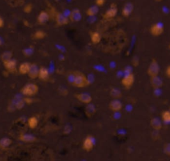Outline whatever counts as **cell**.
<instances>
[{
  "instance_id": "1",
  "label": "cell",
  "mask_w": 170,
  "mask_h": 161,
  "mask_svg": "<svg viewBox=\"0 0 170 161\" xmlns=\"http://www.w3.org/2000/svg\"><path fill=\"white\" fill-rule=\"evenodd\" d=\"M89 84V80L83 73L79 71L74 73V79L73 82V86L78 88H83L88 86Z\"/></svg>"
},
{
  "instance_id": "2",
  "label": "cell",
  "mask_w": 170,
  "mask_h": 161,
  "mask_svg": "<svg viewBox=\"0 0 170 161\" xmlns=\"http://www.w3.org/2000/svg\"><path fill=\"white\" fill-rule=\"evenodd\" d=\"M39 90V87L36 84L29 83L26 84L22 88L21 92L22 93L27 97H31L37 93Z\"/></svg>"
},
{
  "instance_id": "3",
  "label": "cell",
  "mask_w": 170,
  "mask_h": 161,
  "mask_svg": "<svg viewBox=\"0 0 170 161\" xmlns=\"http://www.w3.org/2000/svg\"><path fill=\"white\" fill-rule=\"evenodd\" d=\"M159 73V66L158 62L155 59H153L150 63V65L148 69V74L150 77L157 76Z\"/></svg>"
},
{
  "instance_id": "4",
  "label": "cell",
  "mask_w": 170,
  "mask_h": 161,
  "mask_svg": "<svg viewBox=\"0 0 170 161\" xmlns=\"http://www.w3.org/2000/svg\"><path fill=\"white\" fill-rule=\"evenodd\" d=\"M134 79V75L132 73H126V75L122 79V84L126 89H130L133 85Z\"/></svg>"
},
{
  "instance_id": "5",
  "label": "cell",
  "mask_w": 170,
  "mask_h": 161,
  "mask_svg": "<svg viewBox=\"0 0 170 161\" xmlns=\"http://www.w3.org/2000/svg\"><path fill=\"white\" fill-rule=\"evenodd\" d=\"M94 139L92 136L88 135L85 138L83 143V147L84 150L87 152H90L93 149L94 145Z\"/></svg>"
},
{
  "instance_id": "6",
  "label": "cell",
  "mask_w": 170,
  "mask_h": 161,
  "mask_svg": "<svg viewBox=\"0 0 170 161\" xmlns=\"http://www.w3.org/2000/svg\"><path fill=\"white\" fill-rule=\"evenodd\" d=\"M117 13H118V9L116 6V5L112 4L111 5V7H110L107 11L105 12V13L103 16V17L106 19H111L116 16Z\"/></svg>"
},
{
  "instance_id": "7",
  "label": "cell",
  "mask_w": 170,
  "mask_h": 161,
  "mask_svg": "<svg viewBox=\"0 0 170 161\" xmlns=\"http://www.w3.org/2000/svg\"><path fill=\"white\" fill-rule=\"evenodd\" d=\"M163 32V27L160 23L153 24L150 28V33L153 36H159Z\"/></svg>"
},
{
  "instance_id": "8",
  "label": "cell",
  "mask_w": 170,
  "mask_h": 161,
  "mask_svg": "<svg viewBox=\"0 0 170 161\" xmlns=\"http://www.w3.org/2000/svg\"><path fill=\"white\" fill-rule=\"evenodd\" d=\"M75 97L79 100L84 104L91 103L92 100V97L89 94L87 93H78L75 95Z\"/></svg>"
},
{
  "instance_id": "9",
  "label": "cell",
  "mask_w": 170,
  "mask_h": 161,
  "mask_svg": "<svg viewBox=\"0 0 170 161\" xmlns=\"http://www.w3.org/2000/svg\"><path fill=\"white\" fill-rule=\"evenodd\" d=\"M39 71V68L35 63H32L30 65V68L28 72L29 77L31 79H36L38 77Z\"/></svg>"
},
{
  "instance_id": "10",
  "label": "cell",
  "mask_w": 170,
  "mask_h": 161,
  "mask_svg": "<svg viewBox=\"0 0 170 161\" xmlns=\"http://www.w3.org/2000/svg\"><path fill=\"white\" fill-rule=\"evenodd\" d=\"M82 18V15L80 10L78 9H74L70 13L69 19L73 22H78L81 21Z\"/></svg>"
},
{
  "instance_id": "11",
  "label": "cell",
  "mask_w": 170,
  "mask_h": 161,
  "mask_svg": "<svg viewBox=\"0 0 170 161\" xmlns=\"http://www.w3.org/2000/svg\"><path fill=\"white\" fill-rule=\"evenodd\" d=\"M56 22L59 26H65L69 22L68 18L61 13H58L56 16Z\"/></svg>"
},
{
  "instance_id": "12",
  "label": "cell",
  "mask_w": 170,
  "mask_h": 161,
  "mask_svg": "<svg viewBox=\"0 0 170 161\" xmlns=\"http://www.w3.org/2000/svg\"><path fill=\"white\" fill-rule=\"evenodd\" d=\"M150 83L152 87L154 89H159L163 86V82L160 77L157 76L150 77Z\"/></svg>"
},
{
  "instance_id": "13",
  "label": "cell",
  "mask_w": 170,
  "mask_h": 161,
  "mask_svg": "<svg viewBox=\"0 0 170 161\" xmlns=\"http://www.w3.org/2000/svg\"><path fill=\"white\" fill-rule=\"evenodd\" d=\"M84 112L87 117H88V118H91L95 114H96L97 109L96 107H95L94 105L88 103L87 104V106L85 107Z\"/></svg>"
},
{
  "instance_id": "14",
  "label": "cell",
  "mask_w": 170,
  "mask_h": 161,
  "mask_svg": "<svg viewBox=\"0 0 170 161\" xmlns=\"http://www.w3.org/2000/svg\"><path fill=\"white\" fill-rule=\"evenodd\" d=\"M4 67L6 68L7 71L12 72L15 71L17 67V61L13 59H11L8 60V61L3 62Z\"/></svg>"
},
{
  "instance_id": "15",
  "label": "cell",
  "mask_w": 170,
  "mask_h": 161,
  "mask_svg": "<svg viewBox=\"0 0 170 161\" xmlns=\"http://www.w3.org/2000/svg\"><path fill=\"white\" fill-rule=\"evenodd\" d=\"M122 104L118 99H114L109 103V108L113 111H119L122 109Z\"/></svg>"
},
{
  "instance_id": "16",
  "label": "cell",
  "mask_w": 170,
  "mask_h": 161,
  "mask_svg": "<svg viewBox=\"0 0 170 161\" xmlns=\"http://www.w3.org/2000/svg\"><path fill=\"white\" fill-rule=\"evenodd\" d=\"M36 137L31 134L23 133L19 136V140L25 143H33L36 140Z\"/></svg>"
},
{
  "instance_id": "17",
  "label": "cell",
  "mask_w": 170,
  "mask_h": 161,
  "mask_svg": "<svg viewBox=\"0 0 170 161\" xmlns=\"http://www.w3.org/2000/svg\"><path fill=\"white\" fill-rule=\"evenodd\" d=\"M133 9H134V6L132 5V3H127L126 4H125V6H124L122 11V16L126 17H129L132 13Z\"/></svg>"
},
{
  "instance_id": "18",
  "label": "cell",
  "mask_w": 170,
  "mask_h": 161,
  "mask_svg": "<svg viewBox=\"0 0 170 161\" xmlns=\"http://www.w3.org/2000/svg\"><path fill=\"white\" fill-rule=\"evenodd\" d=\"M49 19V15L47 12L43 11L41 13L39 14V16L37 17V22L41 24H45L46 23Z\"/></svg>"
},
{
  "instance_id": "19",
  "label": "cell",
  "mask_w": 170,
  "mask_h": 161,
  "mask_svg": "<svg viewBox=\"0 0 170 161\" xmlns=\"http://www.w3.org/2000/svg\"><path fill=\"white\" fill-rule=\"evenodd\" d=\"M150 125L155 130H158V131L159 130H160L162 128V124L161 120L158 118H156V117L151 119Z\"/></svg>"
},
{
  "instance_id": "20",
  "label": "cell",
  "mask_w": 170,
  "mask_h": 161,
  "mask_svg": "<svg viewBox=\"0 0 170 161\" xmlns=\"http://www.w3.org/2000/svg\"><path fill=\"white\" fill-rule=\"evenodd\" d=\"M38 77L42 80H46L49 77V73L48 69L45 67L39 68Z\"/></svg>"
},
{
  "instance_id": "21",
  "label": "cell",
  "mask_w": 170,
  "mask_h": 161,
  "mask_svg": "<svg viewBox=\"0 0 170 161\" xmlns=\"http://www.w3.org/2000/svg\"><path fill=\"white\" fill-rule=\"evenodd\" d=\"M30 64L27 62H24L20 65L19 67V72L20 74L21 75H26L28 73L29 70L30 68Z\"/></svg>"
},
{
  "instance_id": "22",
  "label": "cell",
  "mask_w": 170,
  "mask_h": 161,
  "mask_svg": "<svg viewBox=\"0 0 170 161\" xmlns=\"http://www.w3.org/2000/svg\"><path fill=\"white\" fill-rule=\"evenodd\" d=\"M12 144V140L8 137H3L0 139V148L6 149Z\"/></svg>"
},
{
  "instance_id": "23",
  "label": "cell",
  "mask_w": 170,
  "mask_h": 161,
  "mask_svg": "<svg viewBox=\"0 0 170 161\" xmlns=\"http://www.w3.org/2000/svg\"><path fill=\"white\" fill-rule=\"evenodd\" d=\"M101 35L100 34V33L97 32H92L91 35V39L92 43L94 44H98L101 41Z\"/></svg>"
},
{
  "instance_id": "24",
  "label": "cell",
  "mask_w": 170,
  "mask_h": 161,
  "mask_svg": "<svg viewBox=\"0 0 170 161\" xmlns=\"http://www.w3.org/2000/svg\"><path fill=\"white\" fill-rule=\"evenodd\" d=\"M38 123H39V120L36 117L33 116V117H30L28 119L27 124L30 129H35L37 127Z\"/></svg>"
},
{
  "instance_id": "25",
  "label": "cell",
  "mask_w": 170,
  "mask_h": 161,
  "mask_svg": "<svg viewBox=\"0 0 170 161\" xmlns=\"http://www.w3.org/2000/svg\"><path fill=\"white\" fill-rule=\"evenodd\" d=\"M110 95L115 99H118L119 98H121L122 96V92L118 89L112 88L111 89V91H110Z\"/></svg>"
},
{
  "instance_id": "26",
  "label": "cell",
  "mask_w": 170,
  "mask_h": 161,
  "mask_svg": "<svg viewBox=\"0 0 170 161\" xmlns=\"http://www.w3.org/2000/svg\"><path fill=\"white\" fill-rule=\"evenodd\" d=\"M99 12V7L96 6H91L87 10V15L90 17H92V16H96V15Z\"/></svg>"
},
{
  "instance_id": "27",
  "label": "cell",
  "mask_w": 170,
  "mask_h": 161,
  "mask_svg": "<svg viewBox=\"0 0 170 161\" xmlns=\"http://www.w3.org/2000/svg\"><path fill=\"white\" fill-rule=\"evenodd\" d=\"M12 57H13L12 52V51H7L3 52L1 55V56H0V58H1V60H2V61L3 62H6V61H8V60L12 59Z\"/></svg>"
},
{
  "instance_id": "28",
  "label": "cell",
  "mask_w": 170,
  "mask_h": 161,
  "mask_svg": "<svg viewBox=\"0 0 170 161\" xmlns=\"http://www.w3.org/2000/svg\"><path fill=\"white\" fill-rule=\"evenodd\" d=\"M162 119L165 123H170V111H168V110L163 111L162 113Z\"/></svg>"
},
{
  "instance_id": "29",
  "label": "cell",
  "mask_w": 170,
  "mask_h": 161,
  "mask_svg": "<svg viewBox=\"0 0 170 161\" xmlns=\"http://www.w3.org/2000/svg\"><path fill=\"white\" fill-rule=\"evenodd\" d=\"M46 36V33L45 32L41 31V30H39L34 33V38L36 39H43Z\"/></svg>"
},
{
  "instance_id": "30",
  "label": "cell",
  "mask_w": 170,
  "mask_h": 161,
  "mask_svg": "<svg viewBox=\"0 0 170 161\" xmlns=\"http://www.w3.org/2000/svg\"><path fill=\"white\" fill-rule=\"evenodd\" d=\"M25 104V101L23 100H17V102L16 103V105H15V106L18 109H21V108L23 107Z\"/></svg>"
},
{
  "instance_id": "31",
  "label": "cell",
  "mask_w": 170,
  "mask_h": 161,
  "mask_svg": "<svg viewBox=\"0 0 170 161\" xmlns=\"http://www.w3.org/2000/svg\"><path fill=\"white\" fill-rule=\"evenodd\" d=\"M163 151L165 154L170 156V143H166L163 147Z\"/></svg>"
},
{
  "instance_id": "32",
  "label": "cell",
  "mask_w": 170,
  "mask_h": 161,
  "mask_svg": "<svg viewBox=\"0 0 170 161\" xmlns=\"http://www.w3.org/2000/svg\"><path fill=\"white\" fill-rule=\"evenodd\" d=\"M105 2H106V0H96V1H95V4L99 7L104 6L105 4Z\"/></svg>"
},
{
  "instance_id": "33",
  "label": "cell",
  "mask_w": 170,
  "mask_h": 161,
  "mask_svg": "<svg viewBox=\"0 0 170 161\" xmlns=\"http://www.w3.org/2000/svg\"><path fill=\"white\" fill-rule=\"evenodd\" d=\"M31 9H32V6L31 5H27V6L25 7L24 8V11L26 13H30V12L31 11Z\"/></svg>"
},
{
  "instance_id": "34",
  "label": "cell",
  "mask_w": 170,
  "mask_h": 161,
  "mask_svg": "<svg viewBox=\"0 0 170 161\" xmlns=\"http://www.w3.org/2000/svg\"><path fill=\"white\" fill-rule=\"evenodd\" d=\"M24 54L26 55H31L32 54V51L31 49H26L24 51Z\"/></svg>"
},
{
  "instance_id": "35",
  "label": "cell",
  "mask_w": 170,
  "mask_h": 161,
  "mask_svg": "<svg viewBox=\"0 0 170 161\" xmlns=\"http://www.w3.org/2000/svg\"><path fill=\"white\" fill-rule=\"evenodd\" d=\"M166 75H167V76H168V77L170 78V65L166 68Z\"/></svg>"
},
{
  "instance_id": "36",
  "label": "cell",
  "mask_w": 170,
  "mask_h": 161,
  "mask_svg": "<svg viewBox=\"0 0 170 161\" xmlns=\"http://www.w3.org/2000/svg\"><path fill=\"white\" fill-rule=\"evenodd\" d=\"M4 26V21L3 18L0 16V28H2Z\"/></svg>"
},
{
  "instance_id": "37",
  "label": "cell",
  "mask_w": 170,
  "mask_h": 161,
  "mask_svg": "<svg viewBox=\"0 0 170 161\" xmlns=\"http://www.w3.org/2000/svg\"><path fill=\"white\" fill-rule=\"evenodd\" d=\"M155 1H156V2H161L162 0H155Z\"/></svg>"
},
{
  "instance_id": "38",
  "label": "cell",
  "mask_w": 170,
  "mask_h": 161,
  "mask_svg": "<svg viewBox=\"0 0 170 161\" xmlns=\"http://www.w3.org/2000/svg\"><path fill=\"white\" fill-rule=\"evenodd\" d=\"M168 48L170 49V43L169 44V45H168Z\"/></svg>"
}]
</instances>
